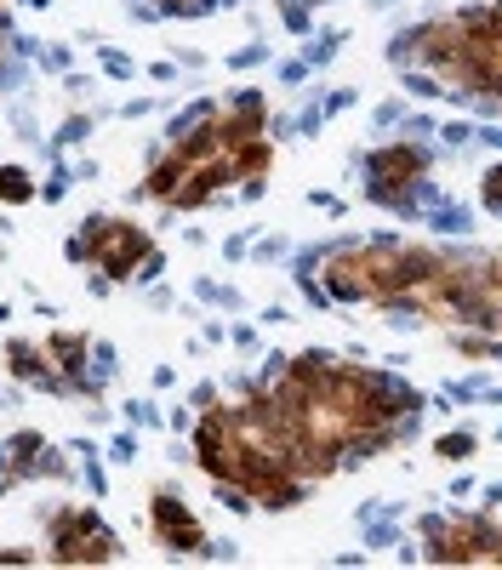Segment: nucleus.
<instances>
[{"label": "nucleus", "instance_id": "0eeeda50", "mask_svg": "<svg viewBox=\"0 0 502 570\" xmlns=\"http://www.w3.org/2000/svg\"><path fill=\"white\" fill-rule=\"evenodd\" d=\"M485 206H491V212H502V166L485 177Z\"/></svg>", "mask_w": 502, "mask_h": 570}, {"label": "nucleus", "instance_id": "39448f33", "mask_svg": "<svg viewBox=\"0 0 502 570\" xmlns=\"http://www.w3.org/2000/svg\"><path fill=\"white\" fill-rule=\"evenodd\" d=\"M155 537L166 542V548H177V553H195L200 542H206V531H200V519L183 508L171 491L166 497H155Z\"/></svg>", "mask_w": 502, "mask_h": 570}, {"label": "nucleus", "instance_id": "7ed1b4c3", "mask_svg": "<svg viewBox=\"0 0 502 570\" xmlns=\"http://www.w3.org/2000/svg\"><path fill=\"white\" fill-rule=\"evenodd\" d=\"M429 177V155L417 142H394V149H377L372 155V200H388V206H411L405 188H417Z\"/></svg>", "mask_w": 502, "mask_h": 570}, {"label": "nucleus", "instance_id": "6e6552de", "mask_svg": "<svg viewBox=\"0 0 502 570\" xmlns=\"http://www.w3.org/2000/svg\"><path fill=\"white\" fill-rule=\"evenodd\" d=\"M463 451H474V440H469V434H451V440H440V456H463Z\"/></svg>", "mask_w": 502, "mask_h": 570}, {"label": "nucleus", "instance_id": "20e7f679", "mask_svg": "<svg viewBox=\"0 0 502 570\" xmlns=\"http://www.w3.org/2000/svg\"><path fill=\"white\" fill-rule=\"evenodd\" d=\"M429 559H502V537L474 519H429Z\"/></svg>", "mask_w": 502, "mask_h": 570}, {"label": "nucleus", "instance_id": "423d86ee", "mask_svg": "<svg viewBox=\"0 0 502 570\" xmlns=\"http://www.w3.org/2000/svg\"><path fill=\"white\" fill-rule=\"evenodd\" d=\"M35 188H29V171L18 166H0V200H29Z\"/></svg>", "mask_w": 502, "mask_h": 570}, {"label": "nucleus", "instance_id": "f257e3e1", "mask_svg": "<svg viewBox=\"0 0 502 570\" xmlns=\"http://www.w3.org/2000/svg\"><path fill=\"white\" fill-rule=\"evenodd\" d=\"M52 559H63V564H104V559H120V542H115V531L104 525L98 513L69 508V513L52 519Z\"/></svg>", "mask_w": 502, "mask_h": 570}, {"label": "nucleus", "instance_id": "f03ea898", "mask_svg": "<svg viewBox=\"0 0 502 570\" xmlns=\"http://www.w3.org/2000/svg\"><path fill=\"white\" fill-rule=\"evenodd\" d=\"M69 257H98L104 274H131L137 257H149V234H137L131 223H109V217H91L86 234L69 246Z\"/></svg>", "mask_w": 502, "mask_h": 570}]
</instances>
